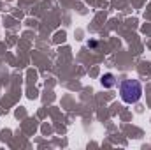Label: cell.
I'll list each match as a JSON object with an SVG mask.
<instances>
[{
	"instance_id": "obj_1",
	"label": "cell",
	"mask_w": 151,
	"mask_h": 150,
	"mask_svg": "<svg viewBox=\"0 0 151 150\" xmlns=\"http://www.w3.org/2000/svg\"><path fill=\"white\" fill-rule=\"evenodd\" d=\"M119 97L127 104H135L142 97V85L139 79H125L119 85Z\"/></svg>"
},
{
	"instance_id": "obj_2",
	"label": "cell",
	"mask_w": 151,
	"mask_h": 150,
	"mask_svg": "<svg viewBox=\"0 0 151 150\" xmlns=\"http://www.w3.org/2000/svg\"><path fill=\"white\" fill-rule=\"evenodd\" d=\"M100 81H102V87H104V88H111V87L116 85V78H114L113 73H106V74L102 76Z\"/></svg>"
}]
</instances>
